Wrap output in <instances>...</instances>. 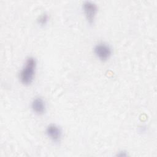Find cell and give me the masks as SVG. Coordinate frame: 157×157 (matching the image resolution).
Wrapping results in <instances>:
<instances>
[{"instance_id": "277c9868", "label": "cell", "mask_w": 157, "mask_h": 157, "mask_svg": "<svg viewBox=\"0 0 157 157\" xmlns=\"http://www.w3.org/2000/svg\"><path fill=\"white\" fill-rule=\"evenodd\" d=\"M46 134L47 136L54 142H59L62 134L60 128L54 124H51L47 127Z\"/></svg>"}, {"instance_id": "3957f363", "label": "cell", "mask_w": 157, "mask_h": 157, "mask_svg": "<svg viewBox=\"0 0 157 157\" xmlns=\"http://www.w3.org/2000/svg\"><path fill=\"white\" fill-rule=\"evenodd\" d=\"M83 9L88 22L90 24H93L98 11L96 4L91 1H85L83 4Z\"/></svg>"}, {"instance_id": "7a4b0ae2", "label": "cell", "mask_w": 157, "mask_h": 157, "mask_svg": "<svg viewBox=\"0 0 157 157\" xmlns=\"http://www.w3.org/2000/svg\"><path fill=\"white\" fill-rule=\"evenodd\" d=\"M94 53L101 61H107L112 55L111 47L104 42L96 44L94 48Z\"/></svg>"}, {"instance_id": "5b68a950", "label": "cell", "mask_w": 157, "mask_h": 157, "mask_svg": "<svg viewBox=\"0 0 157 157\" xmlns=\"http://www.w3.org/2000/svg\"><path fill=\"white\" fill-rule=\"evenodd\" d=\"M31 108L35 113L42 115L45 111V103L42 98H36L31 102Z\"/></svg>"}, {"instance_id": "6da1fadb", "label": "cell", "mask_w": 157, "mask_h": 157, "mask_svg": "<svg viewBox=\"0 0 157 157\" xmlns=\"http://www.w3.org/2000/svg\"><path fill=\"white\" fill-rule=\"evenodd\" d=\"M36 67V61L35 58L31 56L28 57L20 73V80L23 85H28L33 82Z\"/></svg>"}, {"instance_id": "8992f818", "label": "cell", "mask_w": 157, "mask_h": 157, "mask_svg": "<svg viewBox=\"0 0 157 157\" xmlns=\"http://www.w3.org/2000/svg\"><path fill=\"white\" fill-rule=\"evenodd\" d=\"M48 20V15L44 13L39 17V19L37 20V21H38V23L40 24V25H44L47 23Z\"/></svg>"}, {"instance_id": "52a82bcc", "label": "cell", "mask_w": 157, "mask_h": 157, "mask_svg": "<svg viewBox=\"0 0 157 157\" xmlns=\"http://www.w3.org/2000/svg\"><path fill=\"white\" fill-rule=\"evenodd\" d=\"M123 153H122V151H120V153L118 155V156H125L127 155L126 153V152H124V151H123Z\"/></svg>"}]
</instances>
